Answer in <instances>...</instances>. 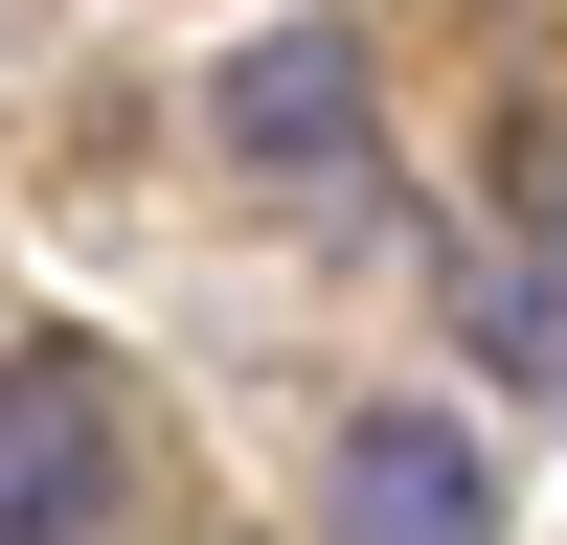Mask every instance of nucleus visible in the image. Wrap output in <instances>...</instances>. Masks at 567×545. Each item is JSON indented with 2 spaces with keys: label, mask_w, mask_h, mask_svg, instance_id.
<instances>
[{
  "label": "nucleus",
  "mask_w": 567,
  "mask_h": 545,
  "mask_svg": "<svg viewBox=\"0 0 567 545\" xmlns=\"http://www.w3.org/2000/svg\"><path fill=\"white\" fill-rule=\"evenodd\" d=\"M227 136H250L272 182H318V160H363V45H341V23H272L250 69H227Z\"/></svg>",
  "instance_id": "7ed1b4c3"
},
{
  "label": "nucleus",
  "mask_w": 567,
  "mask_h": 545,
  "mask_svg": "<svg viewBox=\"0 0 567 545\" xmlns=\"http://www.w3.org/2000/svg\"><path fill=\"white\" fill-rule=\"evenodd\" d=\"M454 341H477L523 409H567V227H545V205L499 227V250H454Z\"/></svg>",
  "instance_id": "20e7f679"
},
{
  "label": "nucleus",
  "mask_w": 567,
  "mask_h": 545,
  "mask_svg": "<svg viewBox=\"0 0 567 545\" xmlns=\"http://www.w3.org/2000/svg\"><path fill=\"white\" fill-rule=\"evenodd\" d=\"M136 523V387L114 341H0V545H114Z\"/></svg>",
  "instance_id": "f257e3e1"
},
{
  "label": "nucleus",
  "mask_w": 567,
  "mask_h": 545,
  "mask_svg": "<svg viewBox=\"0 0 567 545\" xmlns=\"http://www.w3.org/2000/svg\"><path fill=\"white\" fill-rule=\"evenodd\" d=\"M341 545H499V477L454 409H363L341 432Z\"/></svg>",
  "instance_id": "f03ea898"
}]
</instances>
